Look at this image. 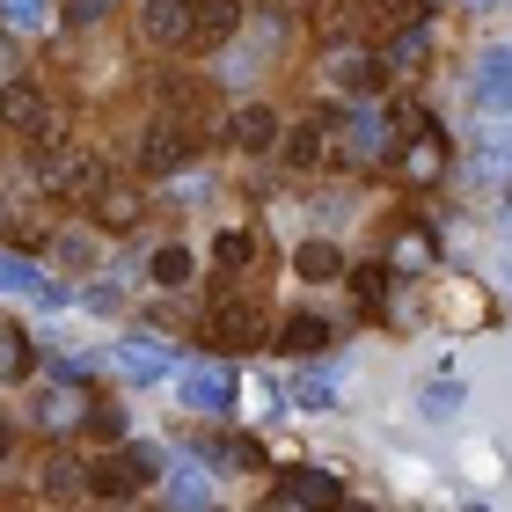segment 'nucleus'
Listing matches in <instances>:
<instances>
[{"label":"nucleus","instance_id":"1","mask_svg":"<svg viewBox=\"0 0 512 512\" xmlns=\"http://www.w3.org/2000/svg\"><path fill=\"white\" fill-rule=\"evenodd\" d=\"M264 337H271L264 308H249V300H213V344H227V352H256Z\"/></svg>","mask_w":512,"mask_h":512},{"label":"nucleus","instance_id":"2","mask_svg":"<svg viewBox=\"0 0 512 512\" xmlns=\"http://www.w3.org/2000/svg\"><path fill=\"white\" fill-rule=\"evenodd\" d=\"M191 161V132L183 125H147L139 132V176H176Z\"/></svg>","mask_w":512,"mask_h":512},{"label":"nucleus","instance_id":"3","mask_svg":"<svg viewBox=\"0 0 512 512\" xmlns=\"http://www.w3.org/2000/svg\"><path fill=\"white\" fill-rule=\"evenodd\" d=\"M337 476H322V469H286L278 476V505L286 512H337Z\"/></svg>","mask_w":512,"mask_h":512},{"label":"nucleus","instance_id":"4","mask_svg":"<svg viewBox=\"0 0 512 512\" xmlns=\"http://www.w3.org/2000/svg\"><path fill=\"white\" fill-rule=\"evenodd\" d=\"M235 30H242V0H191V44L198 52H220Z\"/></svg>","mask_w":512,"mask_h":512},{"label":"nucleus","instance_id":"5","mask_svg":"<svg viewBox=\"0 0 512 512\" xmlns=\"http://www.w3.org/2000/svg\"><path fill=\"white\" fill-rule=\"evenodd\" d=\"M44 176H52V183H59V191H74V198H81V191H88V198H96V191H103V183H110L96 154H66V147H59V154H44Z\"/></svg>","mask_w":512,"mask_h":512},{"label":"nucleus","instance_id":"6","mask_svg":"<svg viewBox=\"0 0 512 512\" xmlns=\"http://www.w3.org/2000/svg\"><path fill=\"white\" fill-rule=\"evenodd\" d=\"M330 344H337V330L322 315H286L278 322V352H293V359H322Z\"/></svg>","mask_w":512,"mask_h":512},{"label":"nucleus","instance_id":"7","mask_svg":"<svg viewBox=\"0 0 512 512\" xmlns=\"http://www.w3.org/2000/svg\"><path fill=\"white\" fill-rule=\"evenodd\" d=\"M476 103L498 110V118H512V44H498V52L476 66Z\"/></svg>","mask_w":512,"mask_h":512},{"label":"nucleus","instance_id":"8","mask_svg":"<svg viewBox=\"0 0 512 512\" xmlns=\"http://www.w3.org/2000/svg\"><path fill=\"white\" fill-rule=\"evenodd\" d=\"M183 403L191 410H235V374L227 366H191L183 374Z\"/></svg>","mask_w":512,"mask_h":512},{"label":"nucleus","instance_id":"9","mask_svg":"<svg viewBox=\"0 0 512 512\" xmlns=\"http://www.w3.org/2000/svg\"><path fill=\"white\" fill-rule=\"evenodd\" d=\"M139 22H147V37L154 44H191V0H147V8H139Z\"/></svg>","mask_w":512,"mask_h":512},{"label":"nucleus","instance_id":"10","mask_svg":"<svg viewBox=\"0 0 512 512\" xmlns=\"http://www.w3.org/2000/svg\"><path fill=\"white\" fill-rule=\"evenodd\" d=\"M44 118H52V110H44V96H37L30 81L0 88V125H8V132H30V139H37V125H44Z\"/></svg>","mask_w":512,"mask_h":512},{"label":"nucleus","instance_id":"11","mask_svg":"<svg viewBox=\"0 0 512 512\" xmlns=\"http://www.w3.org/2000/svg\"><path fill=\"white\" fill-rule=\"evenodd\" d=\"M330 81L337 88H374L381 81V52H366V44H337V52H330Z\"/></svg>","mask_w":512,"mask_h":512},{"label":"nucleus","instance_id":"12","mask_svg":"<svg viewBox=\"0 0 512 512\" xmlns=\"http://www.w3.org/2000/svg\"><path fill=\"white\" fill-rule=\"evenodd\" d=\"M227 139H235L242 154H264L271 139H278V118H271L264 103H249V110H235V118H227Z\"/></svg>","mask_w":512,"mask_h":512},{"label":"nucleus","instance_id":"13","mask_svg":"<svg viewBox=\"0 0 512 512\" xmlns=\"http://www.w3.org/2000/svg\"><path fill=\"white\" fill-rule=\"evenodd\" d=\"M88 491H96V498H132V491H139V469H132V454L88 461Z\"/></svg>","mask_w":512,"mask_h":512},{"label":"nucleus","instance_id":"14","mask_svg":"<svg viewBox=\"0 0 512 512\" xmlns=\"http://www.w3.org/2000/svg\"><path fill=\"white\" fill-rule=\"evenodd\" d=\"M96 220L110 227V235H125V227L139 220V191H125V183H103V191H96Z\"/></svg>","mask_w":512,"mask_h":512},{"label":"nucleus","instance_id":"15","mask_svg":"<svg viewBox=\"0 0 512 512\" xmlns=\"http://www.w3.org/2000/svg\"><path fill=\"white\" fill-rule=\"evenodd\" d=\"M293 271L308 278V286H322V278L344 271V256H337V242H300V249H293Z\"/></svg>","mask_w":512,"mask_h":512},{"label":"nucleus","instance_id":"16","mask_svg":"<svg viewBox=\"0 0 512 512\" xmlns=\"http://www.w3.org/2000/svg\"><path fill=\"white\" fill-rule=\"evenodd\" d=\"M118 366L139 374V381H161L169 374V352H154V344H118Z\"/></svg>","mask_w":512,"mask_h":512},{"label":"nucleus","instance_id":"17","mask_svg":"<svg viewBox=\"0 0 512 512\" xmlns=\"http://www.w3.org/2000/svg\"><path fill=\"white\" fill-rule=\"evenodd\" d=\"M322 154H330V147H322V125H293L286 132V161H293V169H315Z\"/></svg>","mask_w":512,"mask_h":512},{"label":"nucleus","instance_id":"18","mask_svg":"<svg viewBox=\"0 0 512 512\" xmlns=\"http://www.w3.org/2000/svg\"><path fill=\"white\" fill-rule=\"evenodd\" d=\"M0 22H15V30H44V22H52V0H0Z\"/></svg>","mask_w":512,"mask_h":512},{"label":"nucleus","instance_id":"19","mask_svg":"<svg viewBox=\"0 0 512 512\" xmlns=\"http://www.w3.org/2000/svg\"><path fill=\"white\" fill-rule=\"evenodd\" d=\"M154 278H161V286H183V278H191V249H183V242L154 249Z\"/></svg>","mask_w":512,"mask_h":512},{"label":"nucleus","instance_id":"20","mask_svg":"<svg viewBox=\"0 0 512 512\" xmlns=\"http://www.w3.org/2000/svg\"><path fill=\"white\" fill-rule=\"evenodd\" d=\"M52 256H59V264H74V271H88V264H96V242H88V235H59Z\"/></svg>","mask_w":512,"mask_h":512},{"label":"nucleus","instance_id":"21","mask_svg":"<svg viewBox=\"0 0 512 512\" xmlns=\"http://www.w3.org/2000/svg\"><path fill=\"white\" fill-rule=\"evenodd\" d=\"M454 410H461V388L454 381H432L425 388V417H454Z\"/></svg>","mask_w":512,"mask_h":512},{"label":"nucleus","instance_id":"22","mask_svg":"<svg viewBox=\"0 0 512 512\" xmlns=\"http://www.w3.org/2000/svg\"><path fill=\"white\" fill-rule=\"evenodd\" d=\"M293 403H300V410H330V403H337V388L315 374V381H300V388H293Z\"/></svg>","mask_w":512,"mask_h":512},{"label":"nucleus","instance_id":"23","mask_svg":"<svg viewBox=\"0 0 512 512\" xmlns=\"http://www.w3.org/2000/svg\"><path fill=\"white\" fill-rule=\"evenodd\" d=\"M44 483L66 498V491H88V469H81V461H52V476H44Z\"/></svg>","mask_w":512,"mask_h":512},{"label":"nucleus","instance_id":"24","mask_svg":"<svg viewBox=\"0 0 512 512\" xmlns=\"http://www.w3.org/2000/svg\"><path fill=\"white\" fill-rule=\"evenodd\" d=\"M381 271H388V264H359V278H352L366 308H381V293H388V278H381Z\"/></svg>","mask_w":512,"mask_h":512},{"label":"nucleus","instance_id":"25","mask_svg":"<svg viewBox=\"0 0 512 512\" xmlns=\"http://www.w3.org/2000/svg\"><path fill=\"white\" fill-rule=\"evenodd\" d=\"M213 256H220V264H249L256 242H249V235H220V242H213Z\"/></svg>","mask_w":512,"mask_h":512},{"label":"nucleus","instance_id":"26","mask_svg":"<svg viewBox=\"0 0 512 512\" xmlns=\"http://www.w3.org/2000/svg\"><path fill=\"white\" fill-rule=\"evenodd\" d=\"M483 154H491L498 169H512V132H491V125H483Z\"/></svg>","mask_w":512,"mask_h":512},{"label":"nucleus","instance_id":"27","mask_svg":"<svg viewBox=\"0 0 512 512\" xmlns=\"http://www.w3.org/2000/svg\"><path fill=\"white\" fill-rule=\"evenodd\" d=\"M176 505L183 512H205V483L198 476H176Z\"/></svg>","mask_w":512,"mask_h":512},{"label":"nucleus","instance_id":"28","mask_svg":"<svg viewBox=\"0 0 512 512\" xmlns=\"http://www.w3.org/2000/svg\"><path fill=\"white\" fill-rule=\"evenodd\" d=\"M0 366H8V374H30V344H0Z\"/></svg>","mask_w":512,"mask_h":512},{"label":"nucleus","instance_id":"29","mask_svg":"<svg viewBox=\"0 0 512 512\" xmlns=\"http://www.w3.org/2000/svg\"><path fill=\"white\" fill-rule=\"evenodd\" d=\"M395 264H425V235H403V242H395Z\"/></svg>","mask_w":512,"mask_h":512},{"label":"nucleus","instance_id":"30","mask_svg":"<svg viewBox=\"0 0 512 512\" xmlns=\"http://www.w3.org/2000/svg\"><path fill=\"white\" fill-rule=\"evenodd\" d=\"M0 235H8V205H0Z\"/></svg>","mask_w":512,"mask_h":512}]
</instances>
